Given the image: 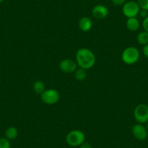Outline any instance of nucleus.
I'll list each match as a JSON object with an SVG mask.
<instances>
[{"label": "nucleus", "mask_w": 148, "mask_h": 148, "mask_svg": "<svg viewBox=\"0 0 148 148\" xmlns=\"http://www.w3.org/2000/svg\"><path fill=\"white\" fill-rule=\"evenodd\" d=\"M76 62L78 66L88 70L92 68L96 62L95 55L90 49L86 48H81L76 54Z\"/></svg>", "instance_id": "nucleus-1"}, {"label": "nucleus", "mask_w": 148, "mask_h": 148, "mask_svg": "<svg viewBox=\"0 0 148 148\" xmlns=\"http://www.w3.org/2000/svg\"><path fill=\"white\" fill-rule=\"evenodd\" d=\"M140 54L137 48L134 47H129L123 51L121 55L122 60L127 65L135 64L139 59Z\"/></svg>", "instance_id": "nucleus-2"}, {"label": "nucleus", "mask_w": 148, "mask_h": 148, "mask_svg": "<svg viewBox=\"0 0 148 148\" xmlns=\"http://www.w3.org/2000/svg\"><path fill=\"white\" fill-rule=\"evenodd\" d=\"M85 142V134L80 130H73L66 136V142L71 147L80 146Z\"/></svg>", "instance_id": "nucleus-3"}, {"label": "nucleus", "mask_w": 148, "mask_h": 148, "mask_svg": "<svg viewBox=\"0 0 148 148\" xmlns=\"http://www.w3.org/2000/svg\"><path fill=\"white\" fill-rule=\"evenodd\" d=\"M134 116L138 123H146L148 121V105H138L134 111Z\"/></svg>", "instance_id": "nucleus-4"}, {"label": "nucleus", "mask_w": 148, "mask_h": 148, "mask_svg": "<svg viewBox=\"0 0 148 148\" xmlns=\"http://www.w3.org/2000/svg\"><path fill=\"white\" fill-rule=\"evenodd\" d=\"M123 13L127 18H136L139 15L140 8L136 2L129 1L126 2L123 6Z\"/></svg>", "instance_id": "nucleus-5"}, {"label": "nucleus", "mask_w": 148, "mask_h": 148, "mask_svg": "<svg viewBox=\"0 0 148 148\" xmlns=\"http://www.w3.org/2000/svg\"><path fill=\"white\" fill-rule=\"evenodd\" d=\"M41 99L47 105H55L59 101L60 94L54 89H46L41 95Z\"/></svg>", "instance_id": "nucleus-6"}, {"label": "nucleus", "mask_w": 148, "mask_h": 148, "mask_svg": "<svg viewBox=\"0 0 148 148\" xmlns=\"http://www.w3.org/2000/svg\"><path fill=\"white\" fill-rule=\"evenodd\" d=\"M60 69L66 73H71L76 71L77 69V62L71 59L62 60L60 62Z\"/></svg>", "instance_id": "nucleus-7"}, {"label": "nucleus", "mask_w": 148, "mask_h": 148, "mask_svg": "<svg viewBox=\"0 0 148 148\" xmlns=\"http://www.w3.org/2000/svg\"><path fill=\"white\" fill-rule=\"evenodd\" d=\"M132 132L134 136L136 139H138V140H145L148 134V132L147 131L146 127L144 126L142 124H141V123L135 124L132 127Z\"/></svg>", "instance_id": "nucleus-8"}, {"label": "nucleus", "mask_w": 148, "mask_h": 148, "mask_svg": "<svg viewBox=\"0 0 148 148\" xmlns=\"http://www.w3.org/2000/svg\"><path fill=\"white\" fill-rule=\"evenodd\" d=\"M92 15L96 19L102 20L106 18L108 15V10L104 5H98L93 8L92 10Z\"/></svg>", "instance_id": "nucleus-9"}, {"label": "nucleus", "mask_w": 148, "mask_h": 148, "mask_svg": "<svg viewBox=\"0 0 148 148\" xmlns=\"http://www.w3.org/2000/svg\"><path fill=\"white\" fill-rule=\"evenodd\" d=\"M79 27L84 32L90 31L92 28V22L88 17H83L79 21Z\"/></svg>", "instance_id": "nucleus-10"}, {"label": "nucleus", "mask_w": 148, "mask_h": 148, "mask_svg": "<svg viewBox=\"0 0 148 148\" xmlns=\"http://www.w3.org/2000/svg\"><path fill=\"white\" fill-rule=\"evenodd\" d=\"M140 26V23L136 18H128L126 21V28L131 31H137Z\"/></svg>", "instance_id": "nucleus-11"}, {"label": "nucleus", "mask_w": 148, "mask_h": 148, "mask_svg": "<svg viewBox=\"0 0 148 148\" xmlns=\"http://www.w3.org/2000/svg\"><path fill=\"white\" fill-rule=\"evenodd\" d=\"M18 136V131L14 126H10L5 131V138L9 140H13Z\"/></svg>", "instance_id": "nucleus-12"}, {"label": "nucleus", "mask_w": 148, "mask_h": 148, "mask_svg": "<svg viewBox=\"0 0 148 148\" xmlns=\"http://www.w3.org/2000/svg\"><path fill=\"white\" fill-rule=\"evenodd\" d=\"M136 40H137L138 43L141 45H147L148 44V32L147 31H142L140 32L137 35L136 37Z\"/></svg>", "instance_id": "nucleus-13"}, {"label": "nucleus", "mask_w": 148, "mask_h": 148, "mask_svg": "<svg viewBox=\"0 0 148 148\" xmlns=\"http://www.w3.org/2000/svg\"><path fill=\"white\" fill-rule=\"evenodd\" d=\"M33 88H34V90L36 93L42 95L45 91V84L42 81H36V82H34Z\"/></svg>", "instance_id": "nucleus-14"}, {"label": "nucleus", "mask_w": 148, "mask_h": 148, "mask_svg": "<svg viewBox=\"0 0 148 148\" xmlns=\"http://www.w3.org/2000/svg\"><path fill=\"white\" fill-rule=\"evenodd\" d=\"M86 70L84 69V68H79L76 69L75 71V78L77 81L79 82H82L86 78Z\"/></svg>", "instance_id": "nucleus-15"}, {"label": "nucleus", "mask_w": 148, "mask_h": 148, "mask_svg": "<svg viewBox=\"0 0 148 148\" xmlns=\"http://www.w3.org/2000/svg\"><path fill=\"white\" fill-rule=\"evenodd\" d=\"M0 148H10V142L7 138H0Z\"/></svg>", "instance_id": "nucleus-16"}, {"label": "nucleus", "mask_w": 148, "mask_h": 148, "mask_svg": "<svg viewBox=\"0 0 148 148\" xmlns=\"http://www.w3.org/2000/svg\"><path fill=\"white\" fill-rule=\"evenodd\" d=\"M137 3L140 9L148 10V0H138Z\"/></svg>", "instance_id": "nucleus-17"}, {"label": "nucleus", "mask_w": 148, "mask_h": 148, "mask_svg": "<svg viewBox=\"0 0 148 148\" xmlns=\"http://www.w3.org/2000/svg\"><path fill=\"white\" fill-rule=\"evenodd\" d=\"M112 3L116 6H121V5H123L126 3V0H111Z\"/></svg>", "instance_id": "nucleus-18"}, {"label": "nucleus", "mask_w": 148, "mask_h": 148, "mask_svg": "<svg viewBox=\"0 0 148 148\" xmlns=\"http://www.w3.org/2000/svg\"><path fill=\"white\" fill-rule=\"evenodd\" d=\"M139 15L141 18H144L145 19V18L148 16V10H143V9H140L139 12Z\"/></svg>", "instance_id": "nucleus-19"}, {"label": "nucleus", "mask_w": 148, "mask_h": 148, "mask_svg": "<svg viewBox=\"0 0 148 148\" xmlns=\"http://www.w3.org/2000/svg\"><path fill=\"white\" fill-rule=\"evenodd\" d=\"M142 27L145 31L148 32V16L144 19L143 22H142Z\"/></svg>", "instance_id": "nucleus-20"}, {"label": "nucleus", "mask_w": 148, "mask_h": 148, "mask_svg": "<svg viewBox=\"0 0 148 148\" xmlns=\"http://www.w3.org/2000/svg\"><path fill=\"white\" fill-rule=\"evenodd\" d=\"M142 52H143L144 55H145L147 58H148V44L143 47V48H142Z\"/></svg>", "instance_id": "nucleus-21"}, {"label": "nucleus", "mask_w": 148, "mask_h": 148, "mask_svg": "<svg viewBox=\"0 0 148 148\" xmlns=\"http://www.w3.org/2000/svg\"><path fill=\"white\" fill-rule=\"evenodd\" d=\"M79 148H92V145L87 142H84L79 146Z\"/></svg>", "instance_id": "nucleus-22"}, {"label": "nucleus", "mask_w": 148, "mask_h": 148, "mask_svg": "<svg viewBox=\"0 0 148 148\" xmlns=\"http://www.w3.org/2000/svg\"><path fill=\"white\" fill-rule=\"evenodd\" d=\"M147 126H146V129H147V132H148V121L147 122Z\"/></svg>", "instance_id": "nucleus-23"}, {"label": "nucleus", "mask_w": 148, "mask_h": 148, "mask_svg": "<svg viewBox=\"0 0 148 148\" xmlns=\"http://www.w3.org/2000/svg\"><path fill=\"white\" fill-rule=\"evenodd\" d=\"M3 1H4V0H0V3H2V2H3Z\"/></svg>", "instance_id": "nucleus-24"}, {"label": "nucleus", "mask_w": 148, "mask_h": 148, "mask_svg": "<svg viewBox=\"0 0 148 148\" xmlns=\"http://www.w3.org/2000/svg\"><path fill=\"white\" fill-rule=\"evenodd\" d=\"M129 1H133V0H129Z\"/></svg>", "instance_id": "nucleus-25"}]
</instances>
